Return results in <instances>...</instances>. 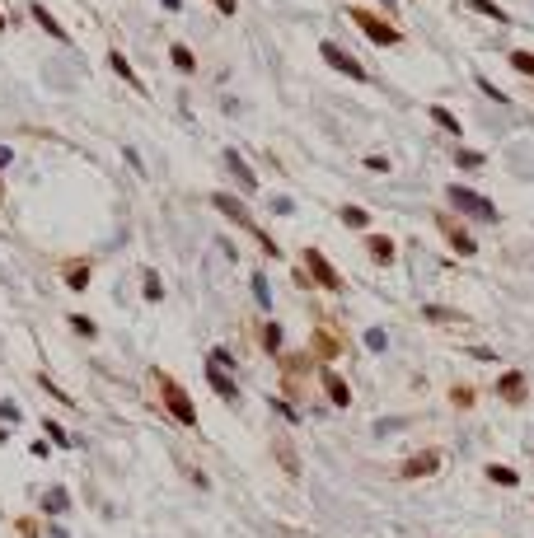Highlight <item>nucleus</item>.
<instances>
[{
    "instance_id": "nucleus-17",
    "label": "nucleus",
    "mask_w": 534,
    "mask_h": 538,
    "mask_svg": "<svg viewBox=\"0 0 534 538\" xmlns=\"http://www.w3.org/2000/svg\"><path fill=\"white\" fill-rule=\"evenodd\" d=\"M431 122H436V126H445L450 136H464V126H459V117L450 112V108H440V103H431Z\"/></svg>"
},
{
    "instance_id": "nucleus-29",
    "label": "nucleus",
    "mask_w": 534,
    "mask_h": 538,
    "mask_svg": "<svg viewBox=\"0 0 534 538\" xmlns=\"http://www.w3.org/2000/svg\"><path fill=\"white\" fill-rule=\"evenodd\" d=\"M455 159H459V169H478V164H483V154H478V150H459Z\"/></svg>"
},
{
    "instance_id": "nucleus-34",
    "label": "nucleus",
    "mask_w": 534,
    "mask_h": 538,
    "mask_svg": "<svg viewBox=\"0 0 534 538\" xmlns=\"http://www.w3.org/2000/svg\"><path fill=\"white\" fill-rule=\"evenodd\" d=\"M0 33H5V15H0Z\"/></svg>"
},
{
    "instance_id": "nucleus-9",
    "label": "nucleus",
    "mask_w": 534,
    "mask_h": 538,
    "mask_svg": "<svg viewBox=\"0 0 534 538\" xmlns=\"http://www.w3.org/2000/svg\"><path fill=\"white\" fill-rule=\"evenodd\" d=\"M319 379H324V388H329V398H333V407H352V388H347V379L338 375V370H319Z\"/></svg>"
},
{
    "instance_id": "nucleus-1",
    "label": "nucleus",
    "mask_w": 534,
    "mask_h": 538,
    "mask_svg": "<svg viewBox=\"0 0 534 538\" xmlns=\"http://www.w3.org/2000/svg\"><path fill=\"white\" fill-rule=\"evenodd\" d=\"M155 384H159V402H164V412L178 421V426H188V430H197V407H192V398H188V388L178 384V379H169L164 370H155Z\"/></svg>"
},
{
    "instance_id": "nucleus-5",
    "label": "nucleus",
    "mask_w": 534,
    "mask_h": 538,
    "mask_svg": "<svg viewBox=\"0 0 534 538\" xmlns=\"http://www.w3.org/2000/svg\"><path fill=\"white\" fill-rule=\"evenodd\" d=\"M300 258H305V267H310V277L319 281V286H324V291H342V277H338V272H333V262L324 258V253H319V248H305V253H300Z\"/></svg>"
},
{
    "instance_id": "nucleus-24",
    "label": "nucleus",
    "mask_w": 534,
    "mask_h": 538,
    "mask_svg": "<svg viewBox=\"0 0 534 538\" xmlns=\"http://www.w3.org/2000/svg\"><path fill=\"white\" fill-rule=\"evenodd\" d=\"M43 430H48V440H52L57 449H71V435L62 430V421H52V416H48V421H43Z\"/></svg>"
},
{
    "instance_id": "nucleus-32",
    "label": "nucleus",
    "mask_w": 534,
    "mask_h": 538,
    "mask_svg": "<svg viewBox=\"0 0 534 538\" xmlns=\"http://www.w3.org/2000/svg\"><path fill=\"white\" fill-rule=\"evenodd\" d=\"M211 5H216V10H220V15H225V19H230V15H235V10H239V0H211Z\"/></svg>"
},
{
    "instance_id": "nucleus-30",
    "label": "nucleus",
    "mask_w": 534,
    "mask_h": 538,
    "mask_svg": "<svg viewBox=\"0 0 534 538\" xmlns=\"http://www.w3.org/2000/svg\"><path fill=\"white\" fill-rule=\"evenodd\" d=\"M384 342H389V337H384L380 328H370V333H366V347H370V351H384Z\"/></svg>"
},
{
    "instance_id": "nucleus-28",
    "label": "nucleus",
    "mask_w": 534,
    "mask_h": 538,
    "mask_svg": "<svg viewBox=\"0 0 534 538\" xmlns=\"http://www.w3.org/2000/svg\"><path fill=\"white\" fill-rule=\"evenodd\" d=\"M145 300H164V286H159L155 272H145Z\"/></svg>"
},
{
    "instance_id": "nucleus-15",
    "label": "nucleus",
    "mask_w": 534,
    "mask_h": 538,
    "mask_svg": "<svg viewBox=\"0 0 534 538\" xmlns=\"http://www.w3.org/2000/svg\"><path fill=\"white\" fill-rule=\"evenodd\" d=\"M108 66H113V71H117V75L127 80V85H136V94H145L141 75H136V71H131V66H127V57H122V52H108Z\"/></svg>"
},
{
    "instance_id": "nucleus-13",
    "label": "nucleus",
    "mask_w": 534,
    "mask_h": 538,
    "mask_svg": "<svg viewBox=\"0 0 534 538\" xmlns=\"http://www.w3.org/2000/svg\"><path fill=\"white\" fill-rule=\"evenodd\" d=\"M225 169L239 178V187H249V192H258V178H253V169L239 159V150H225Z\"/></svg>"
},
{
    "instance_id": "nucleus-11",
    "label": "nucleus",
    "mask_w": 534,
    "mask_h": 538,
    "mask_svg": "<svg viewBox=\"0 0 534 538\" xmlns=\"http://www.w3.org/2000/svg\"><path fill=\"white\" fill-rule=\"evenodd\" d=\"M206 384L216 388L225 402H239V384H235V379H230V375H225L220 365H206Z\"/></svg>"
},
{
    "instance_id": "nucleus-18",
    "label": "nucleus",
    "mask_w": 534,
    "mask_h": 538,
    "mask_svg": "<svg viewBox=\"0 0 534 538\" xmlns=\"http://www.w3.org/2000/svg\"><path fill=\"white\" fill-rule=\"evenodd\" d=\"M66 286L71 291H89V262H71L66 267Z\"/></svg>"
},
{
    "instance_id": "nucleus-35",
    "label": "nucleus",
    "mask_w": 534,
    "mask_h": 538,
    "mask_svg": "<svg viewBox=\"0 0 534 538\" xmlns=\"http://www.w3.org/2000/svg\"><path fill=\"white\" fill-rule=\"evenodd\" d=\"M0 445H5V430H0Z\"/></svg>"
},
{
    "instance_id": "nucleus-27",
    "label": "nucleus",
    "mask_w": 534,
    "mask_h": 538,
    "mask_svg": "<svg viewBox=\"0 0 534 538\" xmlns=\"http://www.w3.org/2000/svg\"><path fill=\"white\" fill-rule=\"evenodd\" d=\"M478 89H483L487 99H492V103H511V99H506V94L497 89V85H492V80H483V75H478Z\"/></svg>"
},
{
    "instance_id": "nucleus-6",
    "label": "nucleus",
    "mask_w": 534,
    "mask_h": 538,
    "mask_svg": "<svg viewBox=\"0 0 534 538\" xmlns=\"http://www.w3.org/2000/svg\"><path fill=\"white\" fill-rule=\"evenodd\" d=\"M319 52H324V61H329V66H338V71H342L347 80H361V85H366V80H370V71H366V66L356 61L352 52H342V47H338V43H324V47H319Z\"/></svg>"
},
{
    "instance_id": "nucleus-20",
    "label": "nucleus",
    "mask_w": 534,
    "mask_h": 538,
    "mask_svg": "<svg viewBox=\"0 0 534 538\" xmlns=\"http://www.w3.org/2000/svg\"><path fill=\"white\" fill-rule=\"evenodd\" d=\"M342 225L347 230H366V225H370V211H366V206H342Z\"/></svg>"
},
{
    "instance_id": "nucleus-33",
    "label": "nucleus",
    "mask_w": 534,
    "mask_h": 538,
    "mask_svg": "<svg viewBox=\"0 0 534 538\" xmlns=\"http://www.w3.org/2000/svg\"><path fill=\"white\" fill-rule=\"evenodd\" d=\"M0 421H19V407H15V402H0Z\"/></svg>"
},
{
    "instance_id": "nucleus-12",
    "label": "nucleus",
    "mask_w": 534,
    "mask_h": 538,
    "mask_svg": "<svg viewBox=\"0 0 534 538\" xmlns=\"http://www.w3.org/2000/svg\"><path fill=\"white\" fill-rule=\"evenodd\" d=\"M29 15H33V19H38V29L48 33V38H62V43H66V29H62V19L52 15L48 5H38V0H33V5H29Z\"/></svg>"
},
{
    "instance_id": "nucleus-31",
    "label": "nucleus",
    "mask_w": 534,
    "mask_h": 538,
    "mask_svg": "<svg viewBox=\"0 0 534 538\" xmlns=\"http://www.w3.org/2000/svg\"><path fill=\"white\" fill-rule=\"evenodd\" d=\"M38 529H43L38 520H19V534H24V538H38Z\"/></svg>"
},
{
    "instance_id": "nucleus-7",
    "label": "nucleus",
    "mask_w": 534,
    "mask_h": 538,
    "mask_svg": "<svg viewBox=\"0 0 534 538\" xmlns=\"http://www.w3.org/2000/svg\"><path fill=\"white\" fill-rule=\"evenodd\" d=\"M436 225H440V234L450 239V248H455L459 258H473V253H478V244H473V234H469V230H459V225L450 220V215H436Z\"/></svg>"
},
{
    "instance_id": "nucleus-8",
    "label": "nucleus",
    "mask_w": 534,
    "mask_h": 538,
    "mask_svg": "<svg viewBox=\"0 0 534 538\" xmlns=\"http://www.w3.org/2000/svg\"><path fill=\"white\" fill-rule=\"evenodd\" d=\"M525 393H530V384H525V375H520V370H506L502 379H497V398H506L511 407H520Z\"/></svg>"
},
{
    "instance_id": "nucleus-3",
    "label": "nucleus",
    "mask_w": 534,
    "mask_h": 538,
    "mask_svg": "<svg viewBox=\"0 0 534 538\" xmlns=\"http://www.w3.org/2000/svg\"><path fill=\"white\" fill-rule=\"evenodd\" d=\"M445 197H450V206H459L464 215H478V220H502L492 201L478 197V192H473V187H464V183H450V187H445Z\"/></svg>"
},
{
    "instance_id": "nucleus-25",
    "label": "nucleus",
    "mask_w": 534,
    "mask_h": 538,
    "mask_svg": "<svg viewBox=\"0 0 534 538\" xmlns=\"http://www.w3.org/2000/svg\"><path fill=\"white\" fill-rule=\"evenodd\" d=\"M511 66H516L520 75L534 80V52H520V47H516V52H511Z\"/></svg>"
},
{
    "instance_id": "nucleus-26",
    "label": "nucleus",
    "mask_w": 534,
    "mask_h": 538,
    "mask_svg": "<svg viewBox=\"0 0 534 538\" xmlns=\"http://www.w3.org/2000/svg\"><path fill=\"white\" fill-rule=\"evenodd\" d=\"M71 328H75L80 337H99V328H94V319H85V314H75V319H71Z\"/></svg>"
},
{
    "instance_id": "nucleus-21",
    "label": "nucleus",
    "mask_w": 534,
    "mask_h": 538,
    "mask_svg": "<svg viewBox=\"0 0 534 538\" xmlns=\"http://www.w3.org/2000/svg\"><path fill=\"white\" fill-rule=\"evenodd\" d=\"M169 61H173V71H183V75H192V71H197V61H192V52H188V47H183V43H173Z\"/></svg>"
},
{
    "instance_id": "nucleus-4",
    "label": "nucleus",
    "mask_w": 534,
    "mask_h": 538,
    "mask_svg": "<svg viewBox=\"0 0 534 538\" xmlns=\"http://www.w3.org/2000/svg\"><path fill=\"white\" fill-rule=\"evenodd\" d=\"M440 473V449H417L412 459L398 463V477L403 482H422V477H436Z\"/></svg>"
},
{
    "instance_id": "nucleus-23",
    "label": "nucleus",
    "mask_w": 534,
    "mask_h": 538,
    "mask_svg": "<svg viewBox=\"0 0 534 538\" xmlns=\"http://www.w3.org/2000/svg\"><path fill=\"white\" fill-rule=\"evenodd\" d=\"M370 258H375V262H384V267H389V262H394V239H384V234H375V239H370Z\"/></svg>"
},
{
    "instance_id": "nucleus-10",
    "label": "nucleus",
    "mask_w": 534,
    "mask_h": 538,
    "mask_svg": "<svg viewBox=\"0 0 534 538\" xmlns=\"http://www.w3.org/2000/svg\"><path fill=\"white\" fill-rule=\"evenodd\" d=\"M211 206H216V211H225L230 220H235V225H249V230H253V220H249V206H244V201H235L230 192H211Z\"/></svg>"
},
{
    "instance_id": "nucleus-14",
    "label": "nucleus",
    "mask_w": 534,
    "mask_h": 538,
    "mask_svg": "<svg viewBox=\"0 0 534 538\" xmlns=\"http://www.w3.org/2000/svg\"><path fill=\"white\" fill-rule=\"evenodd\" d=\"M483 477H487V482H497V487H520V473H516V468H506V463H487Z\"/></svg>"
},
{
    "instance_id": "nucleus-16",
    "label": "nucleus",
    "mask_w": 534,
    "mask_h": 538,
    "mask_svg": "<svg viewBox=\"0 0 534 538\" xmlns=\"http://www.w3.org/2000/svg\"><path fill=\"white\" fill-rule=\"evenodd\" d=\"M469 10H473V15H487L492 24H511V15H506L497 0H469Z\"/></svg>"
},
{
    "instance_id": "nucleus-19",
    "label": "nucleus",
    "mask_w": 534,
    "mask_h": 538,
    "mask_svg": "<svg viewBox=\"0 0 534 538\" xmlns=\"http://www.w3.org/2000/svg\"><path fill=\"white\" fill-rule=\"evenodd\" d=\"M43 510H48V515H66V510H71V496H66V487H52V492L43 496Z\"/></svg>"
},
{
    "instance_id": "nucleus-2",
    "label": "nucleus",
    "mask_w": 534,
    "mask_h": 538,
    "mask_svg": "<svg viewBox=\"0 0 534 538\" xmlns=\"http://www.w3.org/2000/svg\"><path fill=\"white\" fill-rule=\"evenodd\" d=\"M352 24H356V29H361V33H366V38H370L375 47H398V43H403V29H394L389 19L370 15V10H361V5L352 10Z\"/></svg>"
},
{
    "instance_id": "nucleus-22",
    "label": "nucleus",
    "mask_w": 534,
    "mask_h": 538,
    "mask_svg": "<svg viewBox=\"0 0 534 538\" xmlns=\"http://www.w3.org/2000/svg\"><path fill=\"white\" fill-rule=\"evenodd\" d=\"M263 351L282 356V323H263Z\"/></svg>"
}]
</instances>
